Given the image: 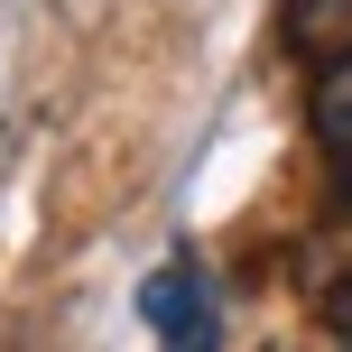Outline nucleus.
<instances>
[{
    "label": "nucleus",
    "instance_id": "5",
    "mask_svg": "<svg viewBox=\"0 0 352 352\" xmlns=\"http://www.w3.org/2000/svg\"><path fill=\"white\" fill-rule=\"evenodd\" d=\"M324 334H334V343L352 352V269H343L334 287H324Z\"/></svg>",
    "mask_w": 352,
    "mask_h": 352
},
{
    "label": "nucleus",
    "instance_id": "1",
    "mask_svg": "<svg viewBox=\"0 0 352 352\" xmlns=\"http://www.w3.org/2000/svg\"><path fill=\"white\" fill-rule=\"evenodd\" d=\"M278 37L306 65H324V56L352 47V0H278Z\"/></svg>",
    "mask_w": 352,
    "mask_h": 352
},
{
    "label": "nucleus",
    "instance_id": "2",
    "mask_svg": "<svg viewBox=\"0 0 352 352\" xmlns=\"http://www.w3.org/2000/svg\"><path fill=\"white\" fill-rule=\"evenodd\" d=\"M204 269L195 260H167V269H148V287H140V316H148V334H176L186 316H204Z\"/></svg>",
    "mask_w": 352,
    "mask_h": 352
},
{
    "label": "nucleus",
    "instance_id": "3",
    "mask_svg": "<svg viewBox=\"0 0 352 352\" xmlns=\"http://www.w3.org/2000/svg\"><path fill=\"white\" fill-rule=\"evenodd\" d=\"M306 121H316V140L334 148V158H352V47L316 65V93H306Z\"/></svg>",
    "mask_w": 352,
    "mask_h": 352
},
{
    "label": "nucleus",
    "instance_id": "4",
    "mask_svg": "<svg viewBox=\"0 0 352 352\" xmlns=\"http://www.w3.org/2000/svg\"><path fill=\"white\" fill-rule=\"evenodd\" d=\"M167 352H223V316H213V306H204V316H186V324H176V334H158Z\"/></svg>",
    "mask_w": 352,
    "mask_h": 352
}]
</instances>
